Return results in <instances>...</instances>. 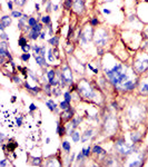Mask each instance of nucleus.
<instances>
[{
  "mask_svg": "<svg viewBox=\"0 0 148 167\" xmlns=\"http://www.w3.org/2000/svg\"><path fill=\"white\" fill-rule=\"evenodd\" d=\"M130 139H131V141H133V144H138V143L141 141L143 135L138 130H134L130 134Z\"/></svg>",
  "mask_w": 148,
  "mask_h": 167,
  "instance_id": "obj_9",
  "label": "nucleus"
},
{
  "mask_svg": "<svg viewBox=\"0 0 148 167\" xmlns=\"http://www.w3.org/2000/svg\"><path fill=\"white\" fill-rule=\"evenodd\" d=\"M23 85H24V87H26V88H27V90L30 93V91H31V89H32V87H30V85H29V84H28L27 81H24V82H23Z\"/></svg>",
  "mask_w": 148,
  "mask_h": 167,
  "instance_id": "obj_48",
  "label": "nucleus"
},
{
  "mask_svg": "<svg viewBox=\"0 0 148 167\" xmlns=\"http://www.w3.org/2000/svg\"><path fill=\"white\" fill-rule=\"evenodd\" d=\"M12 79H14V81H15L16 84H21V80H20V78L17 77V76H14V77H12Z\"/></svg>",
  "mask_w": 148,
  "mask_h": 167,
  "instance_id": "obj_50",
  "label": "nucleus"
},
{
  "mask_svg": "<svg viewBox=\"0 0 148 167\" xmlns=\"http://www.w3.org/2000/svg\"><path fill=\"white\" fill-rule=\"evenodd\" d=\"M52 9L55 10V11H57V10H58V5H55V6L52 7Z\"/></svg>",
  "mask_w": 148,
  "mask_h": 167,
  "instance_id": "obj_57",
  "label": "nucleus"
},
{
  "mask_svg": "<svg viewBox=\"0 0 148 167\" xmlns=\"http://www.w3.org/2000/svg\"><path fill=\"white\" fill-rule=\"evenodd\" d=\"M129 166L130 167H134V166L135 167H138V166H143V165H141V162L140 160H134L133 163H130Z\"/></svg>",
  "mask_w": 148,
  "mask_h": 167,
  "instance_id": "obj_42",
  "label": "nucleus"
},
{
  "mask_svg": "<svg viewBox=\"0 0 148 167\" xmlns=\"http://www.w3.org/2000/svg\"><path fill=\"white\" fill-rule=\"evenodd\" d=\"M70 137H71V139H72L73 143H78V141H80V139H81L80 133H79V132H77V130H76L75 133H73Z\"/></svg>",
  "mask_w": 148,
  "mask_h": 167,
  "instance_id": "obj_22",
  "label": "nucleus"
},
{
  "mask_svg": "<svg viewBox=\"0 0 148 167\" xmlns=\"http://www.w3.org/2000/svg\"><path fill=\"white\" fill-rule=\"evenodd\" d=\"M26 2H27V0H15V3L18 7H23L26 5Z\"/></svg>",
  "mask_w": 148,
  "mask_h": 167,
  "instance_id": "obj_40",
  "label": "nucleus"
},
{
  "mask_svg": "<svg viewBox=\"0 0 148 167\" xmlns=\"http://www.w3.org/2000/svg\"><path fill=\"white\" fill-rule=\"evenodd\" d=\"M5 26H3V25L2 23H0V30H1V31H5Z\"/></svg>",
  "mask_w": 148,
  "mask_h": 167,
  "instance_id": "obj_56",
  "label": "nucleus"
},
{
  "mask_svg": "<svg viewBox=\"0 0 148 167\" xmlns=\"http://www.w3.org/2000/svg\"><path fill=\"white\" fill-rule=\"evenodd\" d=\"M0 139H1V143H3V140H5V135H3V133H0Z\"/></svg>",
  "mask_w": 148,
  "mask_h": 167,
  "instance_id": "obj_54",
  "label": "nucleus"
},
{
  "mask_svg": "<svg viewBox=\"0 0 148 167\" xmlns=\"http://www.w3.org/2000/svg\"><path fill=\"white\" fill-rule=\"evenodd\" d=\"M32 50H34V52H35V53H37V55H39V53H40V50H41V46L34 45V46H32Z\"/></svg>",
  "mask_w": 148,
  "mask_h": 167,
  "instance_id": "obj_38",
  "label": "nucleus"
},
{
  "mask_svg": "<svg viewBox=\"0 0 148 167\" xmlns=\"http://www.w3.org/2000/svg\"><path fill=\"white\" fill-rule=\"evenodd\" d=\"M138 90H139V95L148 96V81L147 80H143L140 84H139Z\"/></svg>",
  "mask_w": 148,
  "mask_h": 167,
  "instance_id": "obj_10",
  "label": "nucleus"
},
{
  "mask_svg": "<svg viewBox=\"0 0 148 167\" xmlns=\"http://www.w3.org/2000/svg\"><path fill=\"white\" fill-rule=\"evenodd\" d=\"M48 59L50 62H53V60H55V57H53L52 55V50L51 49H49V51H48Z\"/></svg>",
  "mask_w": 148,
  "mask_h": 167,
  "instance_id": "obj_43",
  "label": "nucleus"
},
{
  "mask_svg": "<svg viewBox=\"0 0 148 167\" xmlns=\"http://www.w3.org/2000/svg\"><path fill=\"white\" fill-rule=\"evenodd\" d=\"M42 158L41 157H32L29 155V164L32 166H41L42 165Z\"/></svg>",
  "mask_w": 148,
  "mask_h": 167,
  "instance_id": "obj_14",
  "label": "nucleus"
},
{
  "mask_svg": "<svg viewBox=\"0 0 148 167\" xmlns=\"http://www.w3.org/2000/svg\"><path fill=\"white\" fill-rule=\"evenodd\" d=\"M28 75H29V76L32 78V80H34V81L39 82V78H38V76H37V75L34 74V71H31V70H28Z\"/></svg>",
  "mask_w": 148,
  "mask_h": 167,
  "instance_id": "obj_33",
  "label": "nucleus"
},
{
  "mask_svg": "<svg viewBox=\"0 0 148 167\" xmlns=\"http://www.w3.org/2000/svg\"><path fill=\"white\" fill-rule=\"evenodd\" d=\"M46 106L48 107V109L50 110L51 112H57L58 111V106H57V104L53 102V99H49V100H47L46 102Z\"/></svg>",
  "mask_w": 148,
  "mask_h": 167,
  "instance_id": "obj_16",
  "label": "nucleus"
},
{
  "mask_svg": "<svg viewBox=\"0 0 148 167\" xmlns=\"http://www.w3.org/2000/svg\"><path fill=\"white\" fill-rule=\"evenodd\" d=\"M52 10V7H51V1H48V5H47V9H46V11L47 12H50Z\"/></svg>",
  "mask_w": 148,
  "mask_h": 167,
  "instance_id": "obj_49",
  "label": "nucleus"
},
{
  "mask_svg": "<svg viewBox=\"0 0 148 167\" xmlns=\"http://www.w3.org/2000/svg\"><path fill=\"white\" fill-rule=\"evenodd\" d=\"M75 156H76V154H75V153H73V154H72V155H71V157H70V163H69V166H70V165H71V163L73 162V159H75Z\"/></svg>",
  "mask_w": 148,
  "mask_h": 167,
  "instance_id": "obj_53",
  "label": "nucleus"
},
{
  "mask_svg": "<svg viewBox=\"0 0 148 167\" xmlns=\"http://www.w3.org/2000/svg\"><path fill=\"white\" fill-rule=\"evenodd\" d=\"M51 85L49 82H46L45 84V87H44V91H45V94H46L47 96H51L52 94V89H51Z\"/></svg>",
  "mask_w": 148,
  "mask_h": 167,
  "instance_id": "obj_20",
  "label": "nucleus"
},
{
  "mask_svg": "<svg viewBox=\"0 0 148 167\" xmlns=\"http://www.w3.org/2000/svg\"><path fill=\"white\" fill-rule=\"evenodd\" d=\"M16 98H17V97H16V96H14V97L11 98V103H15V102H16Z\"/></svg>",
  "mask_w": 148,
  "mask_h": 167,
  "instance_id": "obj_60",
  "label": "nucleus"
},
{
  "mask_svg": "<svg viewBox=\"0 0 148 167\" xmlns=\"http://www.w3.org/2000/svg\"><path fill=\"white\" fill-rule=\"evenodd\" d=\"M21 49H22V51H23V52H29L30 50L32 49V47H31L30 45H28V44H27V45H24L23 47H21Z\"/></svg>",
  "mask_w": 148,
  "mask_h": 167,
  "instance_id": "obj_41",
  "label": "nucleus"
},
{
  "mask_svg": "<svg viewBox=\"0 0 148 167\" xmlns=\"http://www.w3.org/2000/svg\"><path fill=\"white\" fill-rule=\"evenodd\" d=\"M141 114H144V109L141 108H138V107H129L128 108V111H127V115H128V118L134 123H137V122H140L143 116Z\"/></svg>",
  "mask_w": 148,
  "mask_h": 167,
  "instance_id": "obj_6",
  "label": "nucleus"
},
{
  "mask_svg": "<svg viewBox=\"0 0 148 167\" xmlns=\"http://www.w3.org/2000/svg\"><path fill=\"white\" fill-rule=\"evenodd\" d=\"M48 1V0H42V3H44V5H45V3H46Z\"/></svg>",
  "mask_w": 148,
  "mask_h": 167,
  "instance_id": "obj_62",
  "label": "nucleus"
},
{
  "mask_svg": "<svg viewBox=\"0 0 148 167\" xmlns=\"http://www.w3.org/2000/svg\"><path fill=\"white\" fill-rule=\"evenodd\" d=\"M29 109H30V111H34V110H36V109H37V107H36V105H35V104H30Z\"/></svg>",
  "mask_w": 148,
  "mask_h": 167,
  "instance_id": "obj_51",
  "label": "nucleus"
},
{
  "mask_svg": "<svg viewBox=\"0 0 148 167\" xmlns=\"http://www.w3.org/2000/svg\"><path fill=\"white\" fill-rule=\"evenodd\" d=\"M55 77H56V70H53V69L48 70V73H47V78H48V80H50V79H53Z\"/></svg>",
  "mask_w": 148,
  "mask_h": 167,
  "instance_id": "obj_31",
  "label": "nucleus"
},
{
  "mask_svg": "<svg viewBox=\"0 0 148 167\" xmlns=\"http://www.w3.org/2000/svg\"><path fill=\"white\" fill-rule=\"evenodd\" d=\"M61 148H63V150L65 153H70V150H71V145H70V143L69 141H67V140H64L63 143H61Z\"/></svg>",
  "mask_w": 148,
  "mask_h": 167,
  "instance_id": "obj_18",
  "label": "nucleus"
},
{
  "mask_svg": "<svg viewBox=\"0 0 148 167\" xmlns=\"http://www.w3.org/2000/svg\"><path fill=\"white\" fill-rule=\"evenodd\" d=\"M7 147H8V152H10V153H12L14 150L18 147V144L17 143H15L14 141V144H11V143H9L8 141V144H7Z\"/></svg>",
  "mask_w": 148,
  "mask_h": 167,
  "instance_id": "obj_27",
  "label": "nucleus"
},
{
  "mask_svg": "<svg viewBox=\"0 0 148 167\" xmlns=\"http://www.w3.org/2000/svg\"><path fill=\"white\" fill-rule=\"evenodd\" d=\"M38 23V19H36V17H29V20H28V25L30 27H34Z\"/></svg>",
  "mask_w": 148,
  "mask_h": 167,
  "instance_id": "obj_29",
  "label": "nucleus"
},
{
  "mask_svg": "<svg viewBox=\"0 0 148 167\" xmlns=\"http://www.w3.org/2000/svg\"><path fill=\"white\" fill-rule=\"evenodd\" d=\"M64 97H65V100L68 103H71V95H70V91H66L64 94Z\"/></svg>",
  "mask_w": 148,
  "mask_h": 167,
  "instance_id": "obj_36",
  "label": "nucleus"
},
{
  "mask_svg": "<svg viewBox=\"0 0 148 167\" xmlns=\"http://www.w3.org/2000/svg\"><path fill=\"white\" fill-rule=\"evenodd\" d=\"M45 53H46V47H45V46H41V50H40V53H39V55L42 56V57H45Z\"/></svg>",
  "mask_w": 148,
  "mask_h": 167,
  "instance_id": "obj_47",
  "label": "nucleus"
},
{
  "mask_svg": "<svg viewBox=\"0 0 148 167\" xmlns=\"http://www.w3.org/2000/svg\"><path fill=\"white\" fill-rule=\"evenodd\" d=\"M7 5H8V8H9V10H10V11H12V10H14V3H12V1H11V0H8Z\"/></svg>",
  "mask_w": 148,
  "mask_h": 167,
  "instance_id": "obj_45",
  "label": "nucleus"
},
{
  "mask_svg": "<svg viewBox=\"0 0 148 167\" xmlns=\"http://www.w3.org/2000/svg\"><path fill=\"white\" fill-rule=\"evenodd\" d=\"M91 152H92L94 155H98V156H101V157H105L107 155V152H106L105 149H102L101 146H99V145H95V146H94L92 149H91Z\"/></svg>",
  "mask_w": 148,
  "mask_h": 167,
  "instance_id": "obj_11",
  "label": "nucleus"
},
{
  "mask_svg": "<svg viewBox=\"0 0 148 167\" xmlns=\"http://www.w3.org/2000/svg\"><path fill=\"white\" fill-rule=\"evenodd\" d=\"M49 143H50V138L47 137V138H46V144H49Z\"/></svg>",
  "mask_w": 148,
  "mask_h": 167,
  "instance_id": "obj_61",
  "label": "nucleus"
},
{
  "mask_svg": "<svg viewBox=\"0 0 148 167\" xmlns=\"http://www.w3.org/2000/svg\"><path fill=\"white\" fill-rule=\"evenodd\" d=\"M42 28H44V23H42V22H41V23L38 22V23L36 25V26H34L31 29H32V30H35V31H37V32H41V31H42Z\"/></svg>",
  "mask_w": 148,
  "mask_h": 167,
  "instance_id": "obj_28",
  "label": "nucleus"
},
{
  "mask_svg": "<svg viewBox=\"0 0 148 167\" xmlns=\"http://www.w3.org/2000/svg\"><path fill=\"white\" fill-rule=\"evenodd\" d=\"M70 103H68V102H66V100H64V102H61L59 104V108L61 110H66V109H68V108H70Z\"/></svg>",
  "mask_w": 148,
  "mask_h": 167,
  "instance_id": "obj_23",
  "label": "nucleus"
},
{
  "mask_svg": "<svg viewBox=\"0 0 148 167\" xmlns=\"http://www.w3.org/2000/svg\"><path fill=\"white\" fill-rule=\"evenodd\" d=\"M84 159H86V157H85V155H84V152H83V150H81V152H79V153H78L76 162H77V163H81V162H84Z\"/></svg>",
  "mask_w": 148,
  "mask_h": 167,
  "instance_id": "obj_32",
  "label": "nucleus"
},
{
  "mask_svg": "<svg viewBox=\"0 0 148 167\" xmlns=\"http://www.w3.org/2000/svg\"><path fill=\"white\" fill-rule=\"evenodd\" d=\"M7 165V162H6V159H2L1 162H0V166H6Z\"/></svg>",
  "mask_w": 148,
  "mask_h": 167,
  "instance_id": "obj_55",
  "label": "nucleus"
},
{
  "mask_svg": "<svg viewBox=\"0 0 148 167\" xmlns=\"http://www.w3.org/2000/svg\"><path fill=\"white\" fill-rule=\"evenodd\" d=\"M11 22H12L11 16H3L1 18V21H0V23H2L5 27H9L11 25Z\"/></svg>",
  "mask_w": 148,
  "mask_h": 167,
  "instance_id": "obj_17",
  "label": "nucleus"
},
{
  "mask_svg": "<svg viewBox=\"0 0 148 167\" xmlns=\"http://www.w3.org/2000/svg\"><path fill=\"white\" fill-rule=\"evenodd\" d=\"M68 85H72V71L71 67L64 65L60 70V86L61 88H65Z\"/></svg>",
  "mask_w": 148,
  "mask_h": 167,
  "instance_id": "obj_3",
  "label": "nucleus"
},
{
  "mask_svg": "<svg viewBox=\"0 0 148 167\" xmlns=\"http://www.w3.org/2000/svg\"><path fill=\"white\" fill-rule=\"evenodd\" d=\"M73 115H75V110H73L71 107L68 108V109H66V110H63V112L60 114V123L65 124V123L70 122L73 117H75Z\"/></svg>",
  "mask_w": 148,
  "mask_h": 167,
  "instance_id": "obj_7",
  "label": "nucleus"
},
{
  "mask_svg": "<svg viewBox=\"0 0 148 167\" xmlns=\"http://www.w3.org/2000/svg\"><path fill=\"white\" fill-rule=\"evenodd\" d=\"M39 38L42 39V40L46 38V31H41V32H40V37H39Z\"/></svg>",
  "mask_w": 148,
  "mask_h": 167,
  "instance_id": "obj_52",
  "label": "nucleus"
},
{
  "mask_svg": "<svg viewBox=\"0 0 148 167\" xmlns=\"http://www.w3.org/2000/svg\"><path fill=\"white\" fill-rule=\"evenodd\" d=\"M41 22L45 25V26H49L51 23V19H50V16H42L41 17Z\"/></svg>",
  "mask_w": 148,
  "mask_h": 167,
  "instance_id": "obj_24",
  "label": "nucleus"
},
{
  "mask_svg": "<svg viewBox=\"0 0 148 167\" xmlns=\"http://www.w3.org/2000/svg\"><path fill=\"white\" fill-rule=\"evenodd\" d=\"M68 46H67V48H66V51H67V53H69V55H71L72 53V51H73V45L72 44H67Z\"/></svg>",
  "mask_w": 148,
  "mask_h": 167,
  "instance_id": "obj_39",
  "label": "nucleus"
},
{
  "mask_svg": "<svg viewBox=\"0 0 148 167\" xmlns=\"http://www.w3.org/2000/svg\"><path fill=\"white\" fill-rule=\"evenodd\" d=\"M34 58H35L36 62L39 66H41V67H47L48 66V64L46 62V59H45V57L40 56V55H37V53H34Z\"/></svg>",
  "mask_w": 148,
  "mask_h": 167,
  "instance_id": "obj_15",
  "label": "nucleus"
},
{
  "mask_svg": "<svg viewBox=\"0 0 148 167\" xmlns=\"http://www.w3.org/2000/svg\"><path fill=\"white\" fill-rule=\"evenodd\" d=\"M48 43L50 44L51 46H55V47H57V46L59 45V38L57 36H52L51 38L48 40Z\"/></svg>",
  "mask_w": 148,
  "mask_h": 167,
  "instance_id": "obj_21",
  "label": "nucleus"
},
{
  "mask_svg": "<svg viewBox=\"0 0 148 167\" xmlns=\"http://www.w3.org/2000/svg\"><path fill=\"white\" fill-rule=\"evenodd\" d=\"M40 37V32H37V31H35V30H31L28 32V38L29 39H32V40H37Z\"/></svg>",
  "mask_w": 148,
  "mask_h": 167,
  "instance_id": "obj_19",
  "label": "nucleus"
},
{
  "mask_svg": "<svg viewBox=\"0 0 148 167\" xmlns=\"http://www.w3.org/2000/svg\"><path fill=\"white\" fill-rule=\"evenodd\" d=\"M118 127L119 124L117 122V118L114 115H108L107 117H105L104 123L101 125L102 132L105 133V135H114V134H116Z\"/></svg>",
  "mask_w": 148,
  "mask_h": 167,
  "instance_id": "obj_1",
  "label": "nucleus"
},
{
  "mask_svg": "<svg viewBox=\"0 0 148 167\" xmlns=\"http://www.w3.org/2000/svg\"><path fill=\"white\" fill-rule=\"evenodd\" d=\"M90 25H91L92 27L98 26V25H99V20H98V18H96V17L91 18V20H90Z\"/></svg>",
  "mask_w": 148,
  "mask_h": 167,
  "instance_id": "obj_37",
  "label": "nucleus"
},
{
  "mask_svg": "<svg viewBox=\"0 0 148 167\" xmlns=\"http://www.w3.org/2000/svg\"><path fill=\"white\" fill-rule=\"evenodd\" d=\"M147 70H148V69H147Z\"/></svg>",
  "mask_w": 148,
  "mask_h": 167,
  "instance_id": "obj_63",
  "label": "nucleus"
},
{
  "mask_svg": "<svg viewBox=\"0 0 148 167\" xmlns=\"http://www.w3.org/2000/svg\"><path fill=\"white\" fill-rule=\"evenodd\" d=\"M104 12H105V14H107V15H109V14H110V10H108V9H104Z\"/></svg>",
  "mask_w": 148,
  "mask_h": 167,
  "instance_id": "obj_58",
  "label": "nucleus"
},
{
  "mask_svg": "<svg viewBox=\"0 0 148 167\" xmlns=\"http://www.w3.org/2000/svg\"><path fill=\"white\" fill-rule=\"evenodd\" d=\"M91 146H88V147H86V148H83V149H81V150H83V152H84V155H85V157L86 158H88L89 156H90V154H91L92 152H91Z\"/></svg>",
  "mask_w": 148,
  "mask_h": 167,
  "instance_id": "obj_25",
  "label": "nucleus"
},
{
  "mask_svg": "<svg viewBox=\"0 0 148 167\" xmlns=\"http://www.w3.org/2000/svg\"><path fill=\"white\" fill-rule=\"evenodd\" d=\"M72 5H73V1H72V0H66L65 3H64V7H65L66 10H70Z\"/></svg>",
  "mask_w": 148,
  "mask_h": 167,
  "instance_id": "obj_30",
  "label": "nucleus"
},
{
  "mask_svg": "<svg viewBox=\"0 0 148 167\" xmlns=\"http://www.w3.org/2000/svg\"><path fill=\"white\" fill-rule=\"evenodd\" d=\"M16 122H17V126H18V127L22 126V117H21V116L17 117V119H16Z\"/></svg>",
  "mask_w": 148,
  "mask_h": 167,
  "instance_id": "obj_44",
  "label": "nucleus"
},
{
  "mask_svg": "<svg viewBox=\"0 0 148 167\" xmlns=\"http://www.w3.org/2000/svg\"><path fill=\"white\" fill-rule=\"evenodd\" d=\"M57 134H58V136L60 138H63L65 135H67V130H66V125L61 124L60 120L59 122H57Z\"/></svg>",
  "mask_w": 148,
  "mask_h": 167,
  "instance_id": "obj_12",
  "label": "nucleus"
},
{
  "mask_svg": "<svg viewBox=\"0 0 148 167\" xmlns=\"http://www.w3.org/2000/svg\"><path fill=\"white\" fill-rule=\"evenodd\" d=\"M18 45L20 46V47H23L24 45H27V39L24 38L23 36H21V37L19 38V40H18Z\"/></svg>",
  "mask_w": 148,
  "mask_h": 167,
  "instance_id": "obj_34",
  "label": "nucleus"
},
{
  "mask_svg": "<svg viewBox=\"0 0 148 167\" xmlns=\"http://www.w3.org/2000/svg\"><path fill=\"white\" fill-rule=\"evenodd\" d=\"M134 68L139 74L145 73L148 69V57L145 56L144 53H140L139 56H137L136 59L134 60Z\"/></svg>",
  "mask_w": 148,
  "mask_h": 167,
  "instance_id": "obj_4",
  "label": "nucleus"
},
{
  "mask_svg": "<svg viewBox=\"0 0 148 167\" xmlns=\"http://www.w3.org/2000/svg\"><path fill=\"white\" fill-rule=\"evenodd\" d=\"M92 134H94L92 128H88L84 134H81V139H80V141H81V143H87V141L92 137Z\"/></svg>",
  "mask_w": 148,
  "mask_h": 167,
  "instance_id": "obj_13",
  "label": "nucleus"
},
{
  "mask_svg": "<svg viewBox=\"0 0 148 167\" xmlns=\"http://www.w3.org/2000/svg\"><path fill=\"white\" fill-rule=\"evenodd\" d=\"M78 94L85 99H94V97L96 96L95 90L89 84V81L86 79H81L78 84Z\"/></svg>",
  "mask_w": 148,
  "mask_h": 167,
  "instance_id": "obj_2",
  "label": "nucleus"
},
{
  "mask_svg": "<svg viewBox=\"0 0 148 167\" xmlns=\"http://www.w3.org/2000/svg\"><path fill=\"white\" fill-rule=\"evenodd\" d=\"M72 9L76 14L80 15L83 14L84 10H85V3H84V0H75L73 1V5H72Z\"/></svg>",
  "mask_w": 148,
  "mask_h": 167,
  "instance_id": "obj_8",
  "label": "nucleus"
},
{
  "mask_svg": "<svg viewBox=\"0 0 148 167\" xmlns=\"http://www.w3.org/2000/svg\"><path fill=\"white\" fill-rule=\"evenodd\" d=\"M0 36H1V39H2V40H5V41L9 40V38H8V36L6 35L5 31H1V35H0Z\"/></svg>",
  "mask_w": 148,
  "mask_h": 167,
  "instance_id": "obj_46",
  "label": "nucleus"
},
{
  "mask_svg": "<svg viewBox=\"0 0 148 167\" xmlns=\"http://www.w3.org/2000/svg\"><path fill=\"white\" fill-rule=\"evenodd\" d=\"M20 58H21V60H22V61L26 62V61H28V60L30 59V53H29V52H23Z\"/></svg>",
  "mask_w": 148,
  "mask_h": 167,
  "instance_id": "obj_35",
  "label": "nucleus"
},
{
  "mask_svg": "<svg viewBox=\"0 0 148 167\" xmlns=\"http://www.w3.org/2000/svg\"><path fill=\"white\" fill-rule=\"evenodd\" d=\"M11 17H12V18L20 19V18L22 17V12L19 11V10H12V11H11Z\"/></svg>",
  "mask_w": 148,
  "mask_h": 167,
  "instance_id": "obj_26",
  "label": "nucleus"
},
{
  "mask_svg": "<svg viewBox=\"0 0 148 167\" xmlns=\"http://www.w3.org/2000/svg\"><path fill=\"white\" fill-rule=\"evenodd\" d=\"M35 8H36V10H37V11L39 10V5H38V3H36V5H35Z\"/></svg>",
  "mask_w": 148,
  "mask_h": 167,
  "instance_id": "obj_59",
  "label": "nucleus"
},
{
  "mask_svg": "<svg viewBox=\"0 0 148 167\" xmlns=\"http://www.w3.org/2000/svg\"><path fill=\"white\" fill-rule=\"evenodd\" d=\"M94 39H95V44L97 47H104L108 40V33H107L106 29H97L94 33Z\"/></svg>",
  "mask_w": 148,
  "mask_h": 167,
  "instance_id": "obj_5",
  "label": "nucleus"
}]
</instances>
